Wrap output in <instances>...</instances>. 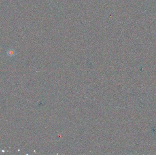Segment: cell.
<instances>
[{
  "instance_id": "1",
  "label": "cell",
  "mask_w": 156,
  "mask_h": 155,
  "mask_svg": "<svg viewBox=\"0 0 156 155\" xmlns=\"http://www.w3.org/2000/svg\"><path fill=\"white\" fill-rule=\"evenodd\" d=\"M15 51L13 48H9L7 51V54L10 57H12L15 55Z\"/></svg>"
}]
</instances>
